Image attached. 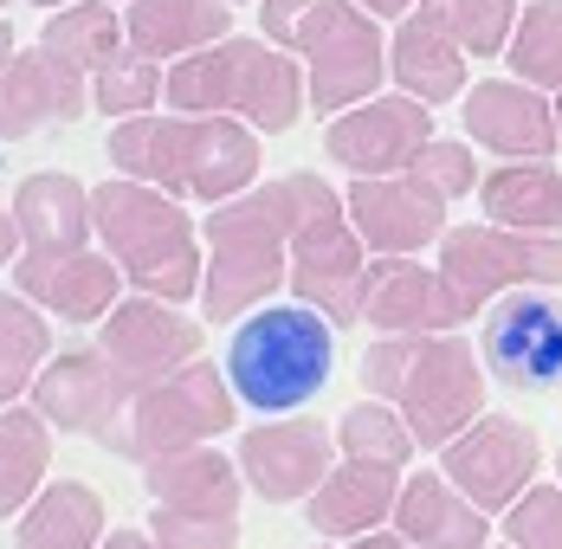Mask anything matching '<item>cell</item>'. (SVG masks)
<instances>
[{"label":"cell","mask_w":562,"mask_h":549,"mask_svg":"<svg viewBox=\"0 0 562 549\" xmlns=\"http://www.w3.org/2000/svg\"><path fill=\"white\" fill-rule=\"evenodd\" d=\"M356 7H369V13H375V20H394V13H407V7H414V0H356Z\"/></svg>","instance_id":"43"},{"label":"cell","mask_w":562,"mask_h":549,"mask_svg":"<svg viewBox=\"0 0 562 549\" xmlns=\"http://www.w3.org/2000/svg\"><path fill=\"white\" fill-rule=\"evenodd\" d=\"M510 549H562V485H530L505 511Z\"/></svg>","instance_id":"37"},{"label":"cell","mask_w":562,"mask_h":549,"mask_svg":"<svg viewBox=\"0 0 562 549\" xmlns=\"http://www.w3.org/2000/svg\"><path fill=\"white\" fill-rule=\"evenodd\" d=\"M472 317L465 298L452 291L447 272H427L407 253H382L369 259L362 278V324H375L382 336H434V329H459Z\"/></svg>","instance_id":"16"},{"label":"cell","mask_w":562,"mask_h":549,"mask_svg":"<svg viewBox=\"0 0 562 549\" xmlns=\"http://www.w3.org/2000/svg\"><path fill=\"white\" fill-rule=\"evenodd\" d=\"M389 71H394V85L407 98H420L427 110L465 98V46L447 40L427 13H407L401 20V33L389 40Z\"/></svg>","instance_id":"27"},{"label":"cell","mask_w":562,"mask_h":549,"mask_svg":"<svg viewBox=\"0 0 562 549\" xmlns=\"http://www.w3.org/2000/svg\"><path fill=\"white\" fill-rule=\"evenodd\" d=\"M479 356L517 394H550V388H562V304L557 298H537V291H505L485 311Z\"/></svg>","instance_id":"11"},{"label":"cell","mask_w":562,"mask_h":549,"mask_svg":"<svg viewBox=\"0 0 562 549\" xmlns=\"http://www.w3.org/2000/svg\"><path fill=\"white\" fill-rule=\"evenodd\" d=\"M91 110L85 98V71L65 65L58 53H13L0 71V143H20L33 130H53V123H78Z\"/></svg>","instance_id":"20"},{"label":"cell","mask_w":562,"mask_h":549,"mask_svg":"<svg viewBox=\"0 0 562 549\" xmlns=\"http://www.w3.org/2000/svg\"><path fill=\"white\" fill-rule=\"evenodd\" d=\"M394 530H401L414 549H485V537H492V511H479L447 472H420V479L401 485Z\"/></svg>","instance_id":"24"},{"label":"cell","mask_w":562,"mask_h":549,"mask_svg":"<svg viewBox=\"0 0 562 549\" xmlns=\"http://www.w3.org/2000/svg\"><path fill=\"white\" fill-rule=\"evenodd\" d=\"M13 220H20V246L26 253H85V239L98 233L91 220V188L65 168H40L13 188Z\"/></svg>","instance_id":"23"},{"label":"cell","mask_w":562,"mask_h":549,"mask_svg":"<svg viewBox=\"0 0 562 549\" xmlns=\"http://www.w3.org/2000/svg\"><path fill=\"white\" fill-rule=\"evenodd\" d=\"M434 143V110L420 98H369L356 110H337L324 130V156L349 175H401L420 149Z\"/></svg>","instance_id":"15"},{"label":"cell","mask_w":562,"mask_h":549,"mask_svg":"<svg viewBox=\"0 0 562 549\" xmlns=\"http://www.w3.org/2000/svg\"><path fill=\"white\" fill-rule=\"evenodd\" d=\"M537 466H543V446H537V434H530L524 421H510V414H479V421L440 452V472H447L479 511H510L517 497L530 492Z\"/></svg>","instance_id":"12"},{"label":"cell","mask_w":562,"mask_h":549,"mask_svg":"<svg viewBox=\"0 0 562 549\" xmlns=\"http://www.w3.org/2000/svg\"><path fill=\"white\" fill-rule=\"evenodd\" d=\"M440 272L465 298V311H485L505 291L562 284V233H517V226H447Z\"/></svg>","instance_id":"10"},{"label":"cell","mask_w":562,"mask_h":549,"mask_svg":"<svg viewBox=\"0 0 562 549\" xmlns=\"http://www.w3.org/2000/svg\"><path fill=\"white\" fill-rule=\"evenodd\" d=\"M98 549H169V544H162L156 530H111Z\"/></svg>","instance_id":"40"},{"label":"cell","mask_w":562,"mask_h":549,"mask_svg":"<svg viewBox=\"0 0 562 549\" xmlns=\"http://www.w3.org/2000/svg\"><path fill=\"white\" fill-rule=\"evenodd\" d=\"M40 46L58 53L65 65H78V71H104L123 46H130V33H123V20H116L104 0H71V7H58L46 13V33H40Z\"/></svg>","instance_id":"31"},{"label":"cell","mask_w":562,"mask_h":549,"mask_svg":"<svg viewBox=\"0 0 562 549\" xmlns=\"http://www.w3.org/2000/svg\"><path fill=\"white\" fill-rule=\"evenodd\" d=\"M459 116H465V136L485 143L492 156H510V163H543L557 156V104L524 85V78H485L459 98Z\"/></svg>","instance_id":"18"},{"label":"cell","mask_w":562,"mask_h":549,"mask_svg":"<svg viewBox=\"0 0 562 549\" xmlns=\"http://www.w3.org/2000/svg\"><path fill=\"white\" fill-rule=\"evenodd\" d=\"M149 530L169 549H239V517H201V511H169V504H156Z\"/></svg>","instance_id":"38"},{"label":"cell","mask_w":562,"mask_h":549,"mask_svg":"<svg viewBox=\"0 0 562 549\" xmlns=\"http://www.w3.org/2000/svg\"><path fill=\"white\" fill-rule=\"evenodd\" d=\"M317 175H279L266 188H246L207 214V284L201 304L207 317L226 324L239 311H259L284 278H291V233L304 220Z\"/></svg>","instance_id":"2"},{"label":"cell","mask_w":562,"mask_h":549,"mask_svg":"<svg viewBox=\"0 0 562 549\" xmlns=\"http://www.w3.org/2000/svg\"><path fill=\"white\" fill-rule=\"evenodd\" d=\"M239 421V394L214 362H188L169 382L143 388L130 401V414L111 427L104 446H116L123 459H156V452H181V446H214L221 434H233Z\"/></svg>","instance_id":"8"},{"label":"cell","mask_w":562,"mask_h":549,"mask_svg":"<svg viewBox=\"0 0 562 549\" xmlns=\"http://www.w3.org/2000/svg\"><path fill=\"white\" fill-rule=\"evenodd\" d=\"M557 136H562V91H557Z\"/></svg>","instance_id":"46"},{"label":"cell","mask_w":562,"mask_h":549,"mask_svg":"<svg viewBox=\"0 0 562 549\" xmlns=\"http://www.w3.org/2000/svg\"><path fill=\"white\" fill-rule=\"evenodd\" d=\"M330 452H337V434L317 421H266L239 439L233 459L266 504H297L330 479Z\"/></svg>","instance_id":"19"},{"label":"cell","mask_w":562,"mask_h":549,"mask_svg":"<svg viewBox=\"0 0 562 549\" xmlns=\"http://www.w3.org/2000/svg\"><path fill=\"white\" fill-rule=\"evenodd\" d=\"M266 40L304 53L317 110L369 104L389 78V40L375 33V13L356 0H266Z\"/></svg>","instance_id":"6"},{"label":"cell","mask_w":562,"mask_h":549,"mask_svg":"<svg viewBox=\"0 0 562 549\" xmlns=\"http://www.w3.org/2000/svg\"><path fill=\"white\" fill-rule=\"evenodd\" d=\"M33 7H46V13H58V7H71V0H33Z\"/></svg>","instance_id":"45"},{"label":"cell","mask_w":562,"mask_h":549,"mask_svg":"<svg viewBox=\"0 0 562 549\" xmlns=\"http://www.w3.org/2000/svg\"><path fill=\"white\" fill-rule=\"evenodd\" d=\"M349 220L362 233L369 253H420L434 239H447V194H434L414 168L401 175H356L349 181Z\"/></svg>","instance_id":"17"},{"label":"cell","mask_w":562,"mask_h":549,"mask_svg":"<svg viewBox=\"0 0 562 549\" xmlns=\"http://www.w3.org/2000/svg\"><path fill=\"white\" fill-rule=\"evenodd\" d=\"M362 278H369V246L349 220V201L317 175L304 220L291 233V291L297 304L324 311L330 324H362Z\"/></svg>","instance_id":"9"},{"label":"cell","mask_w":562,"mask_h":549,"mask_svg":"<svg viewBox=\"0 0 562 549\" xmlns=\"http://www.w3.org/2000/svg\"><path fill=\"white\" fill-rule=\"evenodd\" d=\"M485 356H472L465 336L434 329V336H382L362 356V388L375 401H389L407 421L414 446L447 452L485 414Z\"/></svg>","instance_id":"3"},{"label":"cell","mask_w":562,"mask_h":549,"mask_svg":"<svg viewBox=\"0 0 562 549\" xmlns=\"http://www.w3.org/2000/svg\"><path fill=\"white\" fill-rule=\"evenodd\" d=\"M420 13L472 58H505L517 33V0H420Z\"/></svg>","instance_id":"33"},{"label":"cell","mask_w":562,"mask_h":549,"mask_svg":"<svg viewBox=\"0 0 562 549\" xmlns=\"http://www.w3.org/2000/svg\"><path fill=\"white\" fill-rule=\"evenodd\" d=\"M104 537H111L104 530V497L85 479H58L20 511L13 549H98Z\"/></svg>","instance_id":"28"},{"label":"cell","mask_w":562,"mask_h":549,"mask_svg":"<svg viewBox=\"0 0 562 549\" xmlns=\"http://www.w3.org/2000/svg\"><path fill=\"white\" fill-rule=\"evenodd\" d=\"M13 284L40 304V311H58L65 324H104L116 311V272L111 253H20L13 266Z\"/></svg>","instance_id":"21"},{"label":"cell","mask_w":562,"mask_h":549,"mask_svg":"<svg viewBox=\"0 0 562 549\" xmlns=\"http://www.w3.org/2000/svg\"><path fill=\"white\" fill-rule=\"evenodd\" d=\"M510 71L537 91H562V0H530L510 33Z\"/></svg>","instance_id":"34"},{"label":"cell","mask_w":562,"mask_h":549,"mask_svg":"<svg viewBox=\"0 0 562 549\" xmlns=\"http://www.w3.org/2000/svg\"><path fill=\"white\" fill-rule=\"evenodd\" d=\"M136 388L116 376V362L91 343V349H58L33 382V407L53 421L58 434L78 439H111V427L130 414Z\"/></svg>","instance_id":"14"},{"label":"cell","mask_w":562,"mask_h":549,"mask_svg":"<svg viewBox=\"0 0 562 549\" xmlns=\"http://www.w3.org/2000/svg\"><path fill=\"white\" fill-rule=\"evenodd\" d=\"M53 466V421L40 407H7L0 414V517H20L46 492Z\"/></svg>","instance_id":"30"},{"label":"cell","mask_w":562,"mask_h":549,"mask_svg":"<svg viewBox=\"0 0 562 549\" xmlns=\"http://www.w3.org/2000/svg\"><path fill=\"white\" fill-rule=\"evenodd\" d=\"M0 7H7V0H0Z\"/></svg>","instance_id":"48"},{"label":"cell","mask_w":562,"mask_h":549,"mask_svg":"<svg viewBox=\"0 0 562 549\" xmlns=\"http://www.w3.org/2000/svg\"><path fill=\"white\" fill-rule=\"evenodd\" d=\"M407 168H414V175H420L434 194H447V201L472 194V181H479V163H472V149H465V143H440V136H434V143H427V149H420V156H414Z\"/></svg>","instance_id":"39"},{"label":"cell","mask_w":562,"mask_h":549,"mask_svg":"<svg viewBox=\"0 0 562 549\" xmlns=\"http://www.w3.org/2000/svg\"><path fill=\"white\" fill-rule=\"evenodd\" d=\"M342 549H414L401 530H369V537H349Z\"/></svg>","instance_id":"41"},{"label":"cell","mask_w":562,"mask_h":549,"mask_svg":"<svg viewBox=\"0 0 562 549\" xmlns=\"http://www.w3.org/2000/svg\"><path fill=\"white\" fill-rule=\"evenodd\" d=\"M91 220H98V239L116 259V272L143 298H169V304L201 298L207 266H201V246H194V220L175 208V194L123 175V181L91 188Z\"/></svg>","instance_id":"4"},{"label":"cell","mask_w":562,"mask_h":549,"mask_svg":"<svg viewBox=\"0 0 562 549\" xmlns=\"http://www.w3.org/2000/svg\"><path fill=\"white\" fill-rule=\"evenodd\" d=\"M479 208L492 214V226L562 233V175L550 163H505L479 181Z\"/></svg>","instance_id":"29"},{"label":"cell","mask_w":562,"mask_h":549,"mask_svg":"<svg viewBox=\"0 0 562 549\" xmlns=\"http://www.w3.org/2000/svg\"><path fill=\"white\" fill-rule=\"evenodd\" d=\"M557 472H562V459H557Z\"/></svg>","instance_id":"47"},{"label":"cell","mask_w":562,"mask_h":549,"mask_svg":"<svg viewBox=\"0 0 562 549\" xmlns=\"http://www.w3.org/2000/svg\"><path fill=\"white\" fill-rule=\"evenodd\" d=\"M53 362V329L33 311L26 291H0V407H13L20 394H33L40 369Z\"/></svg>","instance_id":"32"},{"label":"cell","mask_w":562,"mask_h":549,"mask_svg":"<svg viewBox=\"0 0 562 549\" xmlns=\"http://www.w3.org/2000/svg\"><path fill=\"white\" fill-rule=\"evenodd\" d=\"M337 324L311 304H266L226 343V382L259 414H291L330 382Z\"/></svg>","instance_id":"7"},{"label":"cell","mask_w":562,"mask_h":549,"mask_svg":"<svg viewBox=\"0 0 562 549\" xmlns=\"http://www.w3.org/2000/svg\"><path fill=\"white\" fill-rule=\"evenodd\" d=\"M143 485L169 511H201V517H239V459H226L214 446H181V452H156L143 459Z\"/></svg>","instance_id":"25"},{"label":"cell","mask_w":562,"mask_h":549,"mask_svg":"<svg viewBox=\"0 0 562 549\" xmlns=\"http://www.w3.org/2000/svg\"><path fill=\"white\" fill-rule=\"evenodd\" d=\"M162 98L194 116H239V123L279 136L304 116L311 78L297 71V58L272 53L266 40H214L201 53L175 58Z\"/></svg>","instance_id":"5"},{"label":"cell","mask_w":562,"mask_h":549,"mask_svg":"<svg viewBox=\"0 0 562 549\" xmlns=\"http://www.w3.org/2000/svg\"><path fill=\"white\" fill-rule=\"evenodd\" d=\"M20 253H26V246H20V220L0 208V266H7V259H20Z\"/></svg>","instance_id":"42"},{"label":"cell","mask_w":562,"mask_h":549,"mask_svg":"<svg viewBox=\"0 0 562 549\" xmlns=\"http://www.w3.org/2000/svg\"><path fill=\"white\" fill-rule=\"evenodd\" d=\"M7 58H13V26L0 20V71H7Z\"/></svg>","instance_id":"44"},{"label":"cell","mask_w":562,"mask_h":549,"mask_svg":"<svg viewBox=\"0 0 562 549\" xmlns=\"http://www.w3.org/2000/svg\"><path fill=\"white\" fill-rule=\"evenodd\" d=\"M104 156L116 163V175H136L162 194L221 208L233 194H246L259 181V130L239 116H123L104 143Z\"/></svg>","instance_id":"1"},{"label":"cell","mask_w":562,"mask_h":549,"mask_svg":"<svg viewBox=\"0 0 562 549\" xmlns=\"http://www.w3.org/2000/svg\"><path fill=\"white\" fill-rule=\"evenodd\" d=\"M337 446L349 452V459L407 466V452H414V434H407V421L394 414L389 401H356V407L342 414V427H337Z\"/></svg>","instance_id":"35"},{"label":"cell","mask_w":562,"mask_h":549,"mask_svg":"<svg viewBox=\"0 0 562 549\" xmlns=\"http://www.w3.org/2000/svg\"><path fill=\"white\" fill-rule=\"evenodd\" d=\"M226 26H233V7L226 0H130V13H123L130 53L156 58V65L226 40Z\"/></svg>","instance_id":"26"},{"label":"cell","mask_w":562,"mask_h":549,"mask_svg":"<svg viewBox=\"0 0 562 549\" xmlns=\"http://www.w3.org/2000/svg\"><path fill=\"white\" fill-rule=\"evenodd\" d=\"M162 91H169V78H162V65L123 46V53H116L111 65L98 71V85H91V104L104 110V116H116V123H123V116H143V110L156 104Z\"/></svg>","instance_id":"36"},{"label":"cell","mask_w":562,"mask_h":549,"mask_svg":"<svg viewBox=\"0 0 562 549\" xmlns=\"http://www.w3.org/2000/svg\"><path fill=\"white\" fill-rule=\"evenodd\" d=\"M98 349L116 362V376L143 394V388L169 382L175 369L201 362V324L181 317L169 298H130V304H116L104 317Z\"/></svg>","instance_id":"13"},{"label":"cell","mask_w":562,"mask_h":549,"mask_svg":"<svg viewBox=\"0 0 562 549\" xmlns=\"http://www.w3.org/2000/svg\"><path fill=\"white\" fill-rule=\"evenodd\" d=\"M401 466H375V459H349V466H330V479L304 497V517L317 537L330 544H349V537H369L394 524V504H401Z\"/></svg>","instance_id":"22"}]
</instances>
